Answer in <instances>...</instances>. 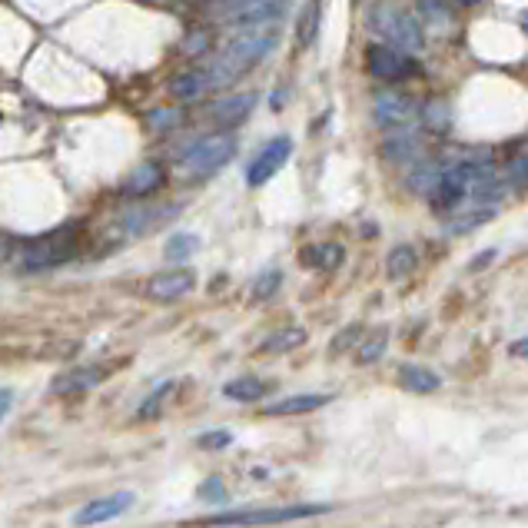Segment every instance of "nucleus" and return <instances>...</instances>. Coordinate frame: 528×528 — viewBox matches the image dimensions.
I'll use <instances>...</instances> for the list:
<instances>
[{
  "label": "nucleus",
  "mask_w": 528,
  "mask_h": 528,
  "mask_svg": "<svg viewBox=\"0 0 528 528\" xmlns=\"http://www.w3.org/2000/svg\"><path fill=\"white\" fill-rule=\"evenodd\" d=\"M196 286L193 269H163V273L150 276L147 283V296L150 299H180Z\"/></svg>",
  "instance_id": "obj_9"
},
{
  "label": "nucleus",
  "mask_w": 528,
  "mask_h": 528,
  "mask_svg": "<svg viewBox=\"0 0 528 528\" xmlns=\"http://www.w3.org/2000/svg\"><path fill=\"white\" fill-rule=\"evenodd\" d=\"M359 333H362V329H359V326H349V329H343V333H339V336L333 339V349L339 352V349H343L346 343L352 346V343H356V339H359Z\"/></svg>",
  "instance_id": "obj_33"
},
{
  "label": "nucleus",
  "mask_w": 528,
  "mask_h": 528,
  "mask_svg": "<svg viewBox=\"0 0 528 528\" xmlns=\"http://www.w3.org/2000/svg\"><path fill=\"white\" fill-rule=\"evenodd\" d=\"M150 123H153V127H173V123H176V110H157L150 117Z\"/></svg>",
  "instance_id": "obj_34"
},
{
  "label": "nucleus",
  "mask_w": 528,
  "mask_h": 528,
  "mask_svg": "<svg viewBox=\"0 0 528 528\" xmlns=\"http://www.w3.org/2000/svg\"><path fill=\"white\" fill-rule=\"evenodd\" d=\"M303 266L306 269H336L339 263H343V246L339 243H313L303 250Z\"/></svg>",
  "instance_id": "obj_17"
},
{
  "label": "nucleus",
  "mask_w": 528,
  "mask_h": 528,
  "mask_svg": "<svg viewBox=\"0 0 528 528\" xmlns=\"http://www.w3.org/2000/svg\"><path fill=\"white\" fill-rule=\"evenodd\" d=\"M416 103H412V97H402V93H382V97H376V123L379 127H402V123L412 120V110Z\"/></svg>",
  "instance_id": "obj_10"
},
{
  "label": "nucleus",
  "mask_w": 528,
  "mask_h": 528,
  "mask_svg": "<svg viewBox=\"0 0 528 528\" xmlns=\"http://www.w3.org/2000/svg\"><path fill=\"white\" fill-rule=\"evenodd\" d=\"M103 379H107V369L103 366L74 369V372H67V376L54 379V392H60V396H74V392H87L93 386H100Z\"/></svg>",
  "instance_id": "obj_13"
},
{
  "label": "nucleus",
  "mask_w": 528,
  "mask_h": 528,
  "mask_svg": "<svg viewBox=\"0 0 528 528\" xmlns=\"http://www.w3.org/2000/svg\"><path fill=\"white\" fill-rule=\"evenodd\" d=\"M276 40H279V30H269V24L263 30L246 27V34H240L226 47V54L220 57V67H213V74H206V80H230L246 74V70H253L276 47Z\"/></svg>",
  "instance_id": "obj_1"
},
{
  "label": "nucleus",
  "mask_w": 528,
  "mask_h": 528,
  "mask_svg": "<svg viewBox=\"0 0 528 528\" xmlns=\"http://www.w3.org/2000/svg\"><path fill=\"white\" fill-rule=\"evenodd\" d=\"M439 173H442V167H436V163H426V167H419L416 173L409 176L412 190H416V193H426V196H429L432 190H436Z\"/></svg>",
  "instance_id": "obj_26"
},
{
  "label": "nucleus",
  "mask_w": 528,
  "mask_h": 528,
  "mask_svg": "<svg viewBox=\"0 0 528 528\" xmlns=\"http://www.w3.org/2000/svg\"><path fill=\"white\" fill-rule=\"evenodd\" d=\"M289 157H293V140H289V137L269 140L266 147L253 157L250 170H246V183H250L253 190H260V186H266L279 170L286 167Z\"/></svg>",
  "instance_id": "obj_7"
},
{
  "label": "nucleus",
  "mask_w": 528,
  "mask_h": 528,
  "mask_svg": "<svg viewBox=\"0 0 528 528\" xmlns=\"http://www.w3.org/2000/svg\"><path fill=\"white\" fill-rule=\"evenodd\" d=\"M399 386L402 389H409V392H419V396H426V392H436L442 386V379L436 376L432 369L426 366H402L399 369Z\"/></svg>",
  "instance_id": "obj_16"
},
{
  "label": "nucleus",
  "mask_w": 528,
  "mask_h": 528,
  "mask_svg": "<svg viewBox=\"0 0 528 528\" xmlns=\"http://www.w3.org/2000/svg\"><path fill=\"white\" fill-rule=\"evenodd\" d=\"M133 505V492H113V495H103V499H93L90 505H84L74 522L77 525H100L107 519H117V515H123Z\"/></svg>",
  "instance_id": "obj_8"
},
{
  "label": "nucleus",
  "mask_w": 528,
  "mask_h": 528,
  "mask_svg": "<svg viewBox=\"0 0 528 528\" xmlns=\"http://www.w3.org/2000/svg\"><path fill=\"white\" fill-rule=\"evenodd\" d=\"M372 27H376L379 37L389 40V47H399V50H406V54H416V50H422V44H426L422 27L409 14H402L399 7H389V4L376 7L372 10Z\"/></svg>",
  "instance_id": "obj_2"
},
{
  "label": "nucleus",
  "mask_w": 528,
  "mask_h": 528,
  "mask_svg": "<svg viewBox=\"0 0 528 528\" xmlns=\"http://www.w3.org/2000/svg\"><path fill=\"white\" fill-rule=\"evenodd\" d=\"M382 352H386V333H379L376 339H369L366 346H362V352H359V362L362 366H369V362H376Z\"/></svg>",
  "instance_id": "obj_29"
},
{
  "label": "nucleus",
  "mask_w": 528,
  "mask_h": 528,
  "mask_svg": "<svg viewBox=\"0 0 528 528\" xmlns=\"http://www.w3.org/2000/svg\"><path fill=\"white\" fill-rule=\"evenodd\" d=\"M316 30H319V4H316V0H309V4L303 7V14H299V20H296V40H299V47L313 44Z\"/></svg>",
  "instance_id": "obj_23"
},
{
  "label": "nucleus",
  "mask_w": 528,
  "mask_h": 528,
  "mask_svg": "<svg viewBox=\"0 0 528 528\" xmlns=\"http://www.w3.org/2000/svg\"><path fill=\"white\" fill-rule=\"evenodd\" d=\"M509 176H512V180H509L512 190L522 193V190H525V160H522V157L509 163Z\"/></svg>",
  "instance_id": "obj_31"
},
{
  "label": "nucleus",
  "mask_w": 528,
  "mask_h": 528,
  "mask_svg": "<svg viewBox=\"0 0 528 528\" xmlns=\"http://www.w3.org/2000/svg\"><path fill=\"white\" fill-rule=\"evenodd\" d=\"M256 107V93H240V97H230V100H220L210 107V117L216 123H226V127H233V123H240L246 113Z\"/></svg>",
  "instance_id": "obj_15"
},
{
  "label": "nucleus",
  "mask_w": 528,
  "mask_h": 528,
  "mask_svg": "<svg viewBox=\"0 0 528 528\" xmlns=\"http://www.w3.org/2000/svg\"><path fill=\"white\" fill-rule=\"evenodd\" d=\"M279 283H283V276H279L276 269H273V273H263L260 279H256L253 296H256V299H269V296H273L276 289H279Z\"/></svg>",
  "instance_id": "obj_28"
},
{
  "label": "nucleus",
  "mask_w": 528,
  "mask_h": 528,
  "mask_svg": "<svg viewBox=\"0 0 528 528\" xmlns=\"http://www.w3.org/2000/svg\"><path fill=\"white\" fill-rule=\"evenodd\" d=\"M233 157H236V137L233 133H213V137L200 140L190 153H186L183 170L190 176H210L216 170H223Z\"/></svg>",
  "instance_id": "obj_3"
},
{
  "label": "nucleus",
  "mask_w": 528,
  "mask_h": 528,
  "mask_svg": "<svg viewBox=\"0 0 528 528\" xmlns=\"http://www.w3.org/2000/svg\"><path fill=\"white\" fill-rule=\"evenodd\" d=\"M10 399H14V392H10V389H0V419L7 416V409H10Z\"/></svg>",
  "instance_id": "obj_35"
},
{
  "label": "nucleus",
  "mask_w": 528,
  "mask_h": 528,
  "mask_svg": "<svg viewBox=\"0 0 528 528\" xmlns=\"http://www.w3.org/2000/svg\"><path fill=\"white\" fill-rule=\"evenodd\" d=\"M200 499H203V502H223V499H226V489L220 485V479H206V482L200 485Z\"/></svg>",
  "instance_id": "obj_30"
},
{
  "label": "nucleus",
  "mask_w": 528,
  "mask_h": 528,
  "mask_svg": "<svg viewBox=\"0 0 528 528\" xmlns=\"http://www.w3.org/2000/svg\"><path fill=\"white\" fill-rule=\"evenodd\" d=\"M455 4H462V7H475L479 0H455Z\"/></svg>",
  "instance_id": "obj_37"
},
{
  "label": "nucleus",
  "mask_w": 528,
  "mask_h": 528,
  "mask_svg": "<svg viewBox=\"0 0 528 528\" xmlns=\"http://www.w3.org/2000/svg\"><path fill=\"white\" fill-rule=\"evenodd\" d=\"M74 253H77V240L70 236V230L50 233L24 253V269L27 273H40V269H50V266L74 260Z\"/></svg>",
  "instance_id": "obj_5"
},
{
  "label": "nucleus",
  "mask_w": 528,
  "mask_h": 528,
  "mask_svg": "<svg viewBox=\"0 0 528 528\" xmlns=\"http://www.w3.org/2000/svg\"><path fill=\"white\" fill-rule=\"evenodd\" d=\"M326 402H333V396H323V392H299V396L269 402V406H263V412L266 416H303V412L323 409Z\"/></svg>",
  "instance_id": "obj_11"
},
{
  "label": "nucleus",
  "mask_w": 528,
  "mask_h": 528,
  "mask_svg": "<svg viewBox=\"0 0 528 528\" xmlns=\"http://www.w3.org/2000/svg\"><path fill=\"white\" fill-rule=\"evenodd\" d=\"M170 389H173V382H163V386L153 392V396L147 399V406H143L137 416H140V419H157V412H160V406H163V399L170 396Z\"/></svg>",
  "instance_id": "obj_27"
},
{
  "label": "nucleus",
  "mask_w": 528,
  "mask_h": 528,
  "mask_svg": "<svg viewBox=\"0 0 528 528\" xmlns=\"http://www.w3.org/2000/svg\"><path fill=\"white\" fill-rule=\"evenodd\" d=\"M326 512V505H289V509H263V512H220L203 519V525H273V522H293L306 515Z\"/></svg>",
  "instance_id": "obj_6"
},
{
  "label": "nucleus",
  "mask_w": 528,
  "mask_h": 528,
  "mask_svg": "<svg viewBox=\"0 0 528 528\" xmlns=\"http://www.w3.org/2000/svg\"><path fill=\"white\" fill-rule=\"evenodd\" d=\"M512 356H525V343H515L512 346Z\"/></svg>",
  "instance_id": "obj_36"
},
{
  "label": "nucleus",
  "mask_w": 528,
  "mask_h": 528,
  "mask_svg": "<svg viewBox=\"0 0 528 528\" xmlns=\"http://www.w3.org/2000/svg\"><path fill=\"white\" fill-rule=\"evenodd\" d=\"M283 0H253V4L240 7L236 14H230V20L236 27H260L269 24V20H279L283 17Z\"/></svg>",
  "instance_id": "obj_12"
},
{
  "label": "nucleus",
  "mask_w": 528,
  "mask_h": 528,
  "mask_svg": "<svg viewBox=\"0 0 528 528\" xmlns=\"http://www.w3.org/2000/svg\"><path fill=\"white\" fill-rule=\"evenodd\" d=\"M203 449H223V445H230V432H206L200 436Z\"/></svg>",
  "instance_id": "obj_32"
},
{
  "label": "nucleus",
  "mask_w": 528,
  "mask_h": 528,
  "mask_svg": "<svg viewBox=\"0 0 528 528\" xmlns=\"http://www.w3.org/2000/svg\"><path fill=\"white\" fill-rule=\"evenodd\" d=\"M386 269L392 279H402L406 273H412V269H416V250H412V246H396V250L389 253Z\"/></svg>",
  "instance_id": "obj_25"
},
{
  "label": "nucleus",
  "mask_w": 528,
  "mask_h": 528,
  "mask_svg": "<svg viewBox=\"0 0 528 528\" xmlns=\"http://www.w3.org/2000/svg\"><path fill=\"white\" fill-rule=\"evenodd\" d=\"M366 67L376 80H389V84H402V80L419 74L416 60H412L406 50L389 47V44H372L366 50Z\"/></svg>",
  "instance_id": "obj_4"
},
{
  "label": "nucleus",
  "mask_w": 528,
  "mask_h": 528,
  "mask_svg": "<svg viewBox=\"0 0 528 528\" xmlns=\"http://www.w3.org/2000/svg\"><path fill=\"white\" fill-rule=\"evenodd\" d=\"M160 183H163V163L150 160V163H140V167L130 173V180L123 183V193L127 196H150Z\"/></svg>",
  "instance_id": "obj_14"
},
{
  "label": "nucleus",
  "mask_w": 528,
  "mask_h": 528,
  "mask_svg": "<svg viewBox=\"0 0 528 528\" xmlns=\"http://www.w3.org/2000/svg\"><path fill=\"white\" fill-rule=\"evenodd\" d=\"M416 153H419V137L416 133H392V137L386 140V157L392 163H409V160H416Z\"/></svg>",
  "instance_id": "obj_20"
},
{
  "label": "nucleus",
  "mask_w": 528,
  "mask_h": 528,
  "mask_svg": "<svg viewBox=\"0 0 528 528\" xmlns=\"http://www.w3.org/2000/svg\"><path fill=\"white\" fill-rule=\"evenodd\" d=\"M196 250H200V236L176 233V236H170V243H167V250H163V256H167L170 263H183V260H190Z\"/></svg>",
  "instance_id": "obj_24"
},
{
  "label": "nucleus",
  "mask_w": 528,
  "mask_h": 528,
  "mask_svg": "<svg viewBox=\"0 0 528 528\" xmlns=\"http://www.w3.org/2000/svg\"><path fill=\"white\" fill-rule=\"evenodd\" d=\"M176 206H157V210H133V213H127V230L130 233H147V230H153L157 223H163V220H170L167 213H173Z\"/></svg>",
  "instance_id": "obj_22"
},
{
  "label": "nucleus",
  "mask_w": 528,
  "mask_h": 528,
  "mask_svg": "<svg viewBox=\"0 0 528 528\" xmlns=\"http://www.w3.org/2000/svg\"><path fill=\"white\" fill-rule=\"evenodd\" d=\"M303 343H306V329L289 326V329H279V333H273V336H266L260 343V349L263 352H289V349H296Z\"/></svg>",
  "instance_id": "obj_21"
},
{
  "label": "nucleus",
  "mask_w": 528,
  "mask_h": 528,
  "mask_svg": "<svg viewBox=\"0 0 528 528\" xmlns=\"http://www.w3.org/2000/svg\"><path fill=\"white\" fill-rule=\"evenodd\" d=\"M206 74L203 70H186V74H176L173 77V84H170V93L176 100H193V97H200V93L206 90Z\"/></svg>",
  "instance_id": "obj_19"
},
{
  "label": "nucleus",
  "mask_w": 528,
  "mask_h": 528,
  "mask_svg": "<svg viewBox=\"0 0 528 528\" xmlns=\"http://www.w3.org/2000/svg\"><path fill=\"white\" fill-rule=\"evenodd\" d=\"M223 392L230 396L233 402H260L266 396V382H260L256 376H240L233 382H226Z\"/></svg>",
  "instance_id": "obj_18"
}]
</instances>
